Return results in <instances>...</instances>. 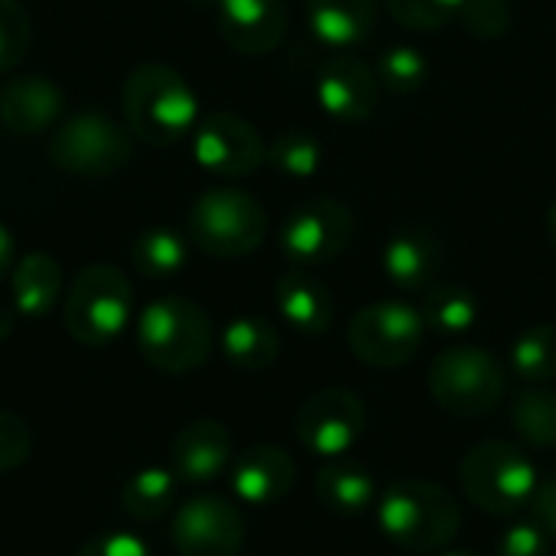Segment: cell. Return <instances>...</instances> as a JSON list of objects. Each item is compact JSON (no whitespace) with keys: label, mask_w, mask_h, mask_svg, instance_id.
<instances>
[{"label":"cell","mask_w":556,"mask_h":556,"mask_svg":"<svg viewBox=\"0 0 556 556\" xmlns=\"http://www.w3.org/2000/svg\"><path fill=\"white\" fill-rule=\"evenodd\" d=\"M427 323L424 313L401 300H381L358 309L349 323V349L358 362L371 368L410 365L424 345Z\"/></svg>","instance_id":"cell-9"},{"label":"cell","mask_w":556,"mask_h":556,"mask_svg":"<svg viewBox=\"0 0 556 556\" xmlns=\"http://www.w3.org/2000/svg\"><path fill=\"white\" fill-rule=\"evenodd\" d=\"M13 323H16V309L13 306H0V342L13 332Z\"/></svg>","instance_id":"cell-40"},{"label":"cell","mask_w":556,"mask_h":556,"mask_svg":"<svg viewBox=\"0 0 556 556\" xmlns=\"http://www.w3.org/2000/svg\"><path fill=\"white\" fill-rule=\"evenodd\" d=\"M459 23L469 36L498 39L511 29V3L508 0H463Z\"/></svg>","instance_id":"cell-34"},{"label":"cell","mask_w":556,"mask_h":556,"mask_svg":"<svg viewBox=\"0 0 556 556\" xmlns=\"http://www.w3.org/2000/svg\"><path fill=\"white\" fill-rule=\"evenodd\" d=\"M62 296V267L46 251L16 257L10 270V306L23 319H42Z\"/></svg>","instance_id":"cell-21"},{"label":"cell","mask_w":556,"mask_h":556,"mask_svg":"<svg viewBox=\"0 0 556 556\" xmlns=\"http://www.w3.org/2000/svg\"><path fill=\"white\" fill-rule=\"evenodd\" d=\"M547 231H551V241H554L556 248V202L551 205V212H547Z\"/></svg>","instance_id":"cell-41"},{"label":"cell","mask_w":556,"mask_h":556,"mask_svg":"<svg viewBox=\"0 0 556 556\" xmlns=\"http://www.w3.org/2000/svg\"><path fill=\"white\" fill-rule=\"evenodd\" d=\"M274 300L287 326H293L303 336H323L332 326V316H336L332 293L326 290V283H319L316 277L303 270L283 274L277 280Z\"/></svg>","instance_id":"cell-22"},{"label":"cell","mask_w":556,"mask_h":556,"mask_svg":"<svg viewBox=\"0 0 556 556\" xmlns=\"http://www.w3.org/2000/svg\"><path fill=\"white\" fill-rule=\"evenodd\" d=\"M498 556H554V538L534 518L518 521L502 534Z\"/></svg>","instance_id":"cell-36"},{"label":"cell","mask_w":556,"mask_h":556,"mask_svg":"<svg viewBox=\"0 0 556 556\" xmlns=\"http://www.w3.org/2000/svg\"><path fill=\"white\" fill-rule=\"evenodd\" d=\"M49 160L72 176L104 179L130 163V134L104 111H75L55 124L49 137Z\"/></svg>","instance_id":"cell-8"},{"label":"cell","mask_w":556,"mask_h":556,"mask_svg":"<svg viewBox=\"0 0 556 556\" xmlns=\"http://www.w3.org/2000/svg\"><path fill=\"white\" fill-rule=\"evenodd\" d=\"M75 556H153L147 547V541H140L137 534H124V531H104L88 538Z\"/></svg>","instance_id":"cell-37"},{"label":"cell","mask_w":556,"mask_h":556,"mask_svg":"<svg viewBox=\"0 0 556 556\" xmlns=\"http://www.w3.org/2000/svg\"><path fill=\"white\" fill-rule=\"evenodd\" d=\"M440 556H479V554H469V551H446V554Z\"/></svg>","instance_id":"cell-42"},{"label":"cell","mask_w":556,"mask_h":556,"mask_svg":"<svg viewBox=\"0 0 556 556\" xmlns=\"http://www.w3.org/2000/svg\"><path fill=\"white\" fill-rule=\"evenodd\" d=\"M368 410L358 394L342 388L316 391L296 410V440L323 459H342L362 440Z\"/></svg>","instance_id":"cell-12"},{"label":"cell","mask_w":556,"mask_h":556,"mask_svg":"<svg viewBox=\"0 0 556 556\" xmlns=\"http://www.w3.org/2000/svg\"><path fill=\"white\" fill-rule=\"evenodd\" d=\"M528 511H531V518L556 541V476H547V479L538 482Z\"/></svg>","instance_id":"cell-38"},{"label":"cell","mask_w":556,"mask_h":556,"mask_svg":"<svg viewBox=\"0 0 556 556\" xmlns=\"http://www.w3.org/2000/svg\"><path fill=\"white\" fill-rule=\"evenodd\" d=\"M293 482H296L293 456L270 443H257V446L244 450L241 456H235V463H231V489H235L238 502H244L251 508L277 505L280 498H287Z\"/></svg>","instance_id":"cell-18"},{"label":"cell","mask_w":556,"mask_h":556,"mask_svg":"<svg viewBox=\"0 0 556 556\" xmlns=\"http://www.w3.org/2000/svg\"><path fill=\"white\" fill-rule=\"evenodd\" d=\"M306 20L313 36L332 49L345 52L362 46L378 26L375 0H306Z\"/></svg>","instance_id":"cell-20"},{"label":"cell","mask_w":556,"mask_h":556,"mask_svg":"<svg viewBox=\"0 0 556 556\" xmlns=\"http://www.w3.org/2000/svg\"><path fill=\"white\" fill-rule=\"evenodd\" d=\"M13 264H16V241H13L10 228L0 222V280L13 270Z\"/></svg>","instance_id":"cell-39"},{"label":"cell","mask_w":556,"mask_h":556,"mask_svg":"<svg viewBox=\"0 0 556 556\" xmlns=\"http://www.w3.org/2000/svg\"><path fill=\"white\" fill-rule=\"evenodd\" d=\"M267 163L287 179H316L323 169V143L303 127L280 130L267 147Z\"/></svg>","instance_id":"cell-28"},{"label":"cell","mask_w":556,"mask_h":556,"mask_svg":"<svg viewBox=\"0 0 556 556\" xmlns=\"http://www.w3.org/2000/svg\"><path fill=\"white\" fill-rule=\"evenodd\" d=\"M424 323L437 336H466L479 323V296L463 283H433L424 300Z\"/></svg>","instance_id":"cell-25"},{"label":"cell","mask_w":556,"mask_h":556,"mask_svg":"<svg viewBox=\"0 0 556 556\" xmlns=\"http://www.w3.org/2000/svg\"><path fill=\"white\" fill-rule=\"evenodd\" d=\"M62 111L65 94L46 75H13L0 85V124L16 137L55 130Z\"/></svg>","instance_id":"cell-17"},{"label":"cell","mask_w":556,"mask_h":556,"mask_svg":"<svg viewBox=\"0 0 556 556\" xmlns=\"http://www.w3.org/2000/svg\"><path fill=\"white\" fill-rule=\"evenodd\" d=\"M189 241L218 261L248 257L267 238V212L264 205L235 186H212L205 189L189 215H186Z\"/></svg>","instance_id":"cell-4"},{"label":"cell","mask_w":556,"mask_h":556,"mask_svg":"<svg viewBox=\"0 0 556 556\" xmlns=\"http://www.w3.org/2000/svg\"><path fill=\"white\" fill-rule=\"evenodd\" d=\"M186 261H189L186 238L163 225L140 231L130 244V267L150 280H166L173 274H179L186 267Z\"/></svg>","instance_id":"cell-26"},{"label":"cell","mask_w":556,"mask_h":556,"mask_svg":"<svg viewBox=\"0 0 556 556\" xmlns=\"http://www.w3.org/2000/svg\"><path fill=\"white\" fill-rule=\"evenodd\" d=\"M511 427L518 430V437L538 450H554L556 446V394L534 388L525 391L515 404H511Z\"/></svg>","instance_id":"cell-30"},{"label":"cell","mask_w":556,"mask_h":556,"mask_svg":"<svg viewBox=\"0 0 556 556\" xmlns=\"http://www.w3.org/2000/svg\"><path fill=\"white\" fill-rule=\"evenodd\" d=\"M192 156L218 179H244L267 160V143L241 114L212 111L192 130Z\"/></svg>","instance_id":"cell-11"},{"label":"cell","mask_w":556,"mask_h":556,"mask_svg":"<svg viewBox=\"0 0 556 556\" xmlns=\"http://www.w3.org/2000/svg\"><path fill=\"white\" fill-rule=\"evenodd\" d=\"M176 485L179 479L173 476V469H160V466L140 469L121 492L124 511L140 525L160 521L176 502Z\"/></svg>","instance_id":"cell-27"},{"label":"cell","mask_w":556,"mask_h":556,"mask_svg":"<svg viewBox=\"0 0 556 556\" xmlns=\"http://www.w3.org/2000/svg\"><path fill=\"white\" fill-rule=\"evenodd\" d=\"M222 352L238 371H267L280 355V336L267 319L238 316L222 332Z\"/></svg>","instance_id":"cell-24"},{"label":"cell","mask_w":556,"mask_h":556,"mask_svg":"<svg viewBox=\"0 0 556 556\" xmlns=\"http://www.w3.org/2000/svg\"><path fill=\"white\" fill-rule=\"evenodd\" d=\"M169 538L179 556H238L244 547V518L228 498L199 495L179 505Z\"/></svg>","instance_id":"cell-13"},{"label":"cell","mask_w":556,"mask_h":556,"mask_svg":"<svg viewBox=\"0 0 556 556\" xmlns=\"http://www.w3.org/2000/svg\"><path fill=\"white\" fill-rule=\"evenodd\" d=\"M355 212L332 195H319L290 212L280 228V251L300 267L332 264L355 241Z\"/></svg>","instance_id":"cell-10"},{"label":"cell","mask_w":556,"mask_h":556,"mask_svg":"<svg viewBox=\"0 0 556 556\" xmlns=\"http://www.w3.org/2000/svg\"><path fill=\"white\" fill-rule=\"evenodd\" d=\"M222 39L241 55H267L287 33L283 0H212Z\"/></svg>","instance_id":"cell-16"},{"label":"cell","mask_w":556,"mask_h":556,"mask_svg":"<svg viewBox=\"0 0 556 556\" xmlns=\"http://www.w3.org/2000/svg\"><path fill=\"white\" fill-rule=\"evenodd\" d=\"M134 313V290L127 283V274L114 264H91L85 267L62 303V323L65 332L85 345L101 349L124 336Z\"/></svg>","instance_id":"cell-6"},{"label":"cell","mask_w":556,"mask_h":556,"mask_svg":"<svg viewBox=\"0 0 556 556\" xmlns=\"http://www.w3.org/2000/svg\"><path fill=\"white\" fill-rule=\"evenodd\" d=\"M427 384L440 410L459 420H476L502 404L505 371L489 349L453 345L433 358Z\"/></svg>","instance_id":"cell-7"},{"label":"cell","mask_w":556,"mask_h":556,"mask_svg":"<svg viewBox=\"0 0 556 556\" xmlns=\"http://www.w3.org/2000/svg\"><path fill=\"white\" fill-rule=\"evenodd\" d=\"M463 0H388L391 16L417 33H437L453 16H459Z\"/></svg>","instance_id":"cell-33"},{"label":"cell","mask_w":556,"mask_h":556,"mask_svg":"<svg viewBox=\"0 0 556 556\" xmlns=\"http://www.w3.org/2000/svg\"><path fill=\"white\" fill-rule=\"evenodd\" d=\"M511 368L528 384H547L556 378V326L541 323L525 329L511 345Z\"/></svg>","instance_id":"cell-29"},{"label":"cell","mask_w":556,"mask_h":556,"mask_svg":"<svg viewBox=\"0 0 556 556\" xmlns=\"http://www.w3.org/2000/svg\"><path fill=\"white\" fill-rule=\"evenodd\" d=\"M33 42L29 10L20 0H0V75L13 72Z\"/></svg>","instance_id":"cell-32"},{"label":"cell","mask_w":556,"mask_h":556,"mask_svg":"<svg viewBox=\"0 0 556 556\" xmlns=\"http://www.w3.org/2000/svg\"><path fill=\"white\" fill-rule=\"evenodd\" d=\"M381 264L394 287H401L407 293L430 290L443 267V244L430 228L404 225L388 238Z\"/></svg>","instance_id":"cell-19"},{"label":"cell","mask_w":556,"mask_h":556,"mask_svg":"<svg viewBox=\"0 0 556 556\" xmlns=\"http://www.w3.org/2000/svg\"><path fill=\"white\" fill-rule=\"evenodd\" d=\"M124 127L147 147H173L202 121L199 94L182 72L163 62L130 68L121 88Z\"/></svg>","instance_id":"cell-1"},{"label":"cell","mask_w":556,"mask_h":556,"mask_svg":"<svg viewBox=\"0 0 556 556\" xmlns=\"http://www.w3.org/2000/svg\"><path fill=\"white\" fill-rule=\"evenodd\" d=\"M378 85L394 94H414L430 78V59L417 46H388L375 65Z\"/></svg>","instance_id":"cell-31"},{"label":"cell","mask_w":556,"mask_h":556,"mask_svg":"<svg viewBox=\"0 0 556 556\" xmlns=\"http://www.w3.org/2000/svg\"><path fill=\"white\" fill-rule=\"evenodd\" d=\"M33 453V433L23 417L0 410V476L16 472Z\"/></svg>","instance_id":"cell-35"},{"label":"cell","mask_w":556,"mask_h":556,"mask_svg":"<svg viewBox=\"0 0 556 556\" xmlns=\"http://www.w3.org/2000/svg\"><path fill=\"white\" fill-rule=\"evenodd\" d=\"M378 75L362 59L349 52H336L316 75V101L319 108L342 121V124H362L378 108Z\"/></svg>","instance_id":"cell-14"},{"label":"cell","mask_w":556,"mask_h":556,"mask_svg":"<svg viewBox=\"0 0 556 556\" xmlns=\"http://www.w3.org/2000/svg\"><path fill=\"white\" fill-rule=\"evenodd\" d=\"M137 349L143 362L166 375H186L212 355V323L186 296H160L137 319Z\"/></svg>","instance_id":"cell-3"},{"label":"cell","mask_w":556,"mask_h":556,"mask_svg":"<svg viewBox=\"0 0 556 556\" xmlns=\"http://www.w3.org/2000/svg\"><path fill=\"white\" fill-rule=\"evenodd\" d=\"M375 511L381 534L414 554L443 551L446 544H453L463 521L456 498L443 485L424 479H404L388 485Z\"/></svg>","instance_id":"cell-2"},{"label":"cell","mask_w":556,"mask_h":556,"mask_svg":"<svg viewBox=\"0 0 556 556\" xmlns=\"http://www.w3.org/2000/svg\"><path fill=\"white\" fill-rule=\"evenodd\" d=\"M235 463V440L218 420L186 424L169 446V469L182 485H208Z\"/></svg>","instance_id":"cell-15"},{"label":"cell","mask_w":556,"mask_h":556,"mask_svg":"<svg viewBox=\"0 0 556 556\" xmlns=\"http://www.w3.org/2000/svg\"><path fill=\"white\" fill-rule=\"evenodd\" d=\"M538 482L541 476L534 463L505 440L479 443L459 463V485L466 498L492 518H515L528 511Z\"/></svg>","instance_id":"cell-5"},{"label":"cell","mask_w":556,"mask_h":556,"mask_svg":"<svg viewBox=\"0 0 556 556\" xmlns=\"http://www.w3.org/2000/svg\"><path fill=\"white\" fill-rule=\"evenodd\" d=\"M316 498L323 502L326 511L339 518H358L368 508L378 505V482L368 469L355 463H339L332 459L316 472Z\"/></svg>","instance_id":"cell-23"}]
</instances>
